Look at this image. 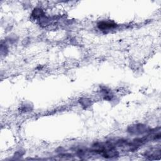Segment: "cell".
<instances>
[{"mask_svg": "<svg viewBox=\"0 0 161 161\" xmlns=\"http://www.w3.org/2000/svg\"><path fill=\"white\" fill-rule=\"evenodd\" d=\"M116 26V24L109 22H102L98 24V27L102 30H110Z\"/></svg>", "mask_w": 161, "mask_h": 161, "instance_id": "obj_1", "label": "cell"}]
</instances>
